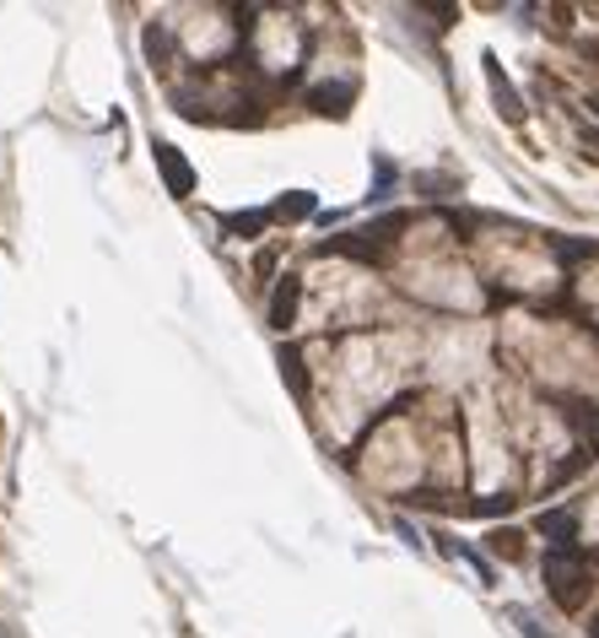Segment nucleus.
Masks as SVG:
<instances>
[{
  "mask_svg": "<svg viewBox=\"0 0 599 638\" xmlns=\"http://www.w3.org/2000/svg\"><path fill=\"white\" fill-rule=\"evenodd\" d=\"M546 585H551V600H557V606L578 611V606L589 600L595 568H589V557H578V553H551L546 557Z\"/></svg>",
  "mask_w": 599,
  "mask_h": 638,
  "instance_id": "nucleus-1",
  "label": "nucleus"
},
{
  "mask_svg": "<svg viewBox=\"0 0 599 638\" xmlns=\"http://www.w3.org/2000/svg\"><path fill=\"white\" fill-rule=\"evenodd\" d=\"M540 530H546V536H557V541H572L578 519H572V514H561V509H551V514H540Z\"/></svg>",
  "mask_w": 599,
  "mask_h": 638,
  "instance_id": "nucleus-2",
  "label": "nucleus"
},
{
  "mask_svg": "<svg viewBox=\"0 0 599 638\" xmlns=\"http://www.w3.org/2000/svg\"><path fill=\"white\" fill-rule=\"evenodd\" d=\"M514 622H519V628H524L529 638H551L546 628H540V622H535V617H529V611H514Z\"/></svg>",
  "mask_w": 599,
  "mask_h": 638,
  "instance_id": "nucleus-3",
  "label": "nucleus"
},
{
  "mask_svg": "<svg viewBox=\"0 0 599 638\" xmlns=\"http://www.w3.org/2000/svg\"><path fill=\"white\" fill-rule=\"evenodd\" d=\"M583 141H589V146H599V130H583Z\"/></svg>",
  "mask_w": 599,
  "mask_h": 638,
  "instance_id": "nucleus-4",
  "label": "nucleus"
},
{
  "mask_svg": "<svg viewBox=\"0 0 599 638\" xmlns=\"http://www.w3.org/2000/svg\"><path fill=\"white\" fill-rule=\"evenodd\" d=\"M589 54H595V60H599V43H595V49H589Z\"/></svg>",
  "mask_w": 599,
  "mask_h": 638,
  "instance_id": "nucleus-5",
  "label": "nucleus"
},
{
  "mask_svg": "<svg viewBox=\"0 0 599 638\" xmlns=\"http://www.w3.org/2000/svg\"><path fill=\"white\" fill-rule=\"evenodd\" d=\"M595 638H599V622H595Z\"/></svg>",
  "mask_w": 599,
  "mask_h": 638,
  "instance_id": "nucleus-6",
  "label": "nucleus"
}]
</instances>
